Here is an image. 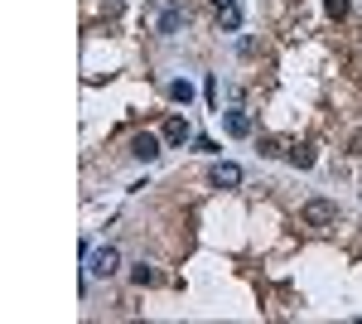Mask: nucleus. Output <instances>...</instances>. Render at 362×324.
<instances>
[{"label": "nucleus", "instance_id": "obj_1", "mask_svg": "<svg viewBox=\"0 0 362 324\" xmlns=\"http://www.w3.org/2000/svg\"><path fill=\"white\" fill-rule=\"evenodd\" d=\"M145 24H150V34L174 39V34H183V24H188V5L183 0H150L145 5Z\"/></svg>", "mask_w": 362, "mask_h": 324}, {"label": "nucleus", "instance_id": "obj_2", "mask_svg": "<svg viewBox=\"0 0 362 324\" xmlns=\"http://www.w3.org/2000/svg\"><path fill=\"white\" fill-rule=\"evenodd\" d=\"M299 222H304V227H334V222H338V204H334V199H309V204L299 209Z\"/></svg>", "mask_w": 362, "mask_h": 324}, {"label": "nucleus", "instance_id": "obj_3", "mask_svg": "<svg viewBox=\"0 0 362 324\" xmlns=\"http://www.w3.org/2000/svg\"><path fill=\"white\" fill-rule=\"evenodd\" d=\"M121 271V247H97V252H88V276H116Z\"/></svg>", "mask_w": 362, "mask_h": 324}, {"label": "nucleus", "instance_id": "obj_4", "mask_svg": "<svg viewBox=\"0 0 362 324\" xmlns=\"http://www.w3.org/2000/svg\"><path fill=\"white\" fill-rule=\"evenodd\" d=\"M160 150H165V136H155V131H140V136L131 140V155H135V160H145V165H150V160H160Z\"/></svg>", "mask_w": 362, "mask_h": 324}, {"label": "nucleus", "instance_id": "obj_5", "mask_svg": "<svg viewBox=\"0 0 362 324\" xmlns=\"http://www.w3.org/2000/svg\"><path fill=\"white\" fill-rule=\"evenodd\" d=\"M160 136H165V145H174V150H179L183 140H193V126L183 121L179 111H174V116H165V126H160Z\"/></svg>", "mask_w": 362, "mask_h": 324}, {"label": "nucleus", "instance_id": "obj_6", "mask_svg": "<svg viewBox=\"0 0 362 324\" xmlns=\"http://www.w3.org/2000/svg\"><path fill=\"white\" fill-rule=\"evenodd\" d=\"M208 179H213L217 189H237V184L247 179V175H242V165H232V160H217V165L208 170Z\"/></svg>", "mask_w": 362, "mask_h": 324}, {"label": "nucleus", "instance_id": "obj_7", "mask_svg": "<svg viewBox=\"0 0 362 324\" xmlns=\"http://www.w3.org/2000/svg\"><path fill=\"white\" fill-rule=\"evenodd\" d=\"M222 126H227V136H237V140H242V136H252V116H247L242 107L227 111V116H222Z\"/></svg>", "mask_w": 362, "mask_h": 324}, {"label": "nucleus", "instance_id": "obj_8", "mask_svg": "<svg viewBox=\"0 0 362 324\" xmlns=\"http://www.w3.org/2000/svg\"><path fill=\"white\" fill-rule=\"evenodd\" d=\"M165 92H170V102H183V107L193 102V83H183V78H174V83H170Z\"/></svg>", "mask_w": 362, "mask_h": 324}, {"label": "nucleus", "instance_id": "obj_9", "mask_svg": "<svg viewBox=\"0 0 362 324\" xmlns=\"http://www.w3.org/2000/svg\"><path fill=\"white\" fill-rule=\"evenodd\" d=\"M217 29H242V5H232V10H217Z\"/></svg>", "mask_w": 362, "mask_h": 324}, {"label": "nucleus", "instance_id": "obj_10", "mask_svg": "<svg viewBox=\"0 0 362 324\" xmlns=\"http://www.w3.org/2000/svg\"><path fill=\"white\" fill-rule=\"evenodd\" d=\"M290 165L295 170H309L314 165V145H290Z\"/></svg>", "mask_w": 362, "mask_h": 324}, {"label": "nucleus", "instance_id": "obj_11", "mask_svg": "<svg viewBox=\"0 0 362 324\" xmlns=\"http://www.w3.org/2000/svg\"><path fill=\"white\" fill-rule=\"evenodd\" d=\"M131 281H135V286H155V281H160V271H155L150 261H140V266H131Z\"/></svg>", "mask_w": 362, "mask_h": 324}, {"label": "nucleus", "instance_id": "obj_12", "mask_svg": "<svg viewBox=\"0 0 362 324\" xmlns=\"http://www.w3.org/2000/svg\"><path fill=\"white\" fill-rule=\"evenodd\" d=\"M261 155H266V160H275V155H290V145H280L275 136H261Z\"/></svg>", "mask_w": 362, "mask_h": 324}, {"label": "nucleus", "instance_id": "obj_13", "mask_svg": "<svg viewBox=\"0 0 362 324\" xmlns=\"http://www.w3.org/2000/svg\"><path fill=\"white\" fill-rule=\"evenodd\" d=\"M324 10H329L334 19H343V15H348V0H324Z\"/></svg>", "mask_w": 362, "mask_h": 324}, {"label": "nucleus", "instance_id": "obj_14", "mask_svg": "<svg viewBox=\"0 0 362 324\" xmlns=\"http://www.w3.org/2000/svg\"><path fill=\"white\" fill-rule=\"evenodd\" d=\"M213 5H217V10H232V5H237V0H213Z\"/></svg>", "mask_w": 362, "mask_h": 324}, {"label": "nucleus", "instance_id": "obj_15", "mask_svg": "<svg viewBox=\"0 0 362 324\" xmlns=\"http://www.w3.org/2000/svg\"><path fill=\"white\" fill-rule=\"evenodd\" d=\"M353 155H362V136H353Z\"/></svg>", "mask_w": 362, "mask_h": 324}]
</instances>
